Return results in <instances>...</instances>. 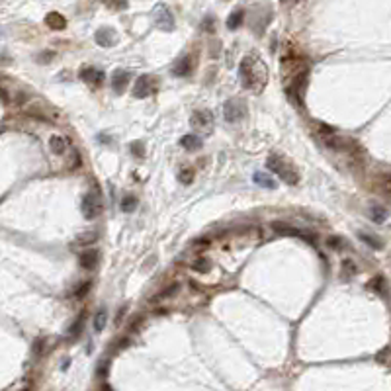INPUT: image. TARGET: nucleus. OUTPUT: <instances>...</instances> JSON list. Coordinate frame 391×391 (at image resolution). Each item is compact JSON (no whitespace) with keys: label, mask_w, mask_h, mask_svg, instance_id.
I'll use <instances>...</instances> for the list:
<instances>
[{"label":"nucleus","mask_w":391,"mask_h":391,"mask_svg":"<svg viewBox=\"0 0 391 391\" xmlns=\"http://www.w3.org/2000/svg\"><path fill=\"white\" fill-rule=\"evenodd\" d=\"M239 74H241V82L245 88L249 90H260L264 80H266V72L262 69L260 61H256L254 57H245L241 67H239Z\"/></svg>","instance_id":"obj_1"},{"label":"nucleus","mask_w":391,"mask_h":391,"mask_svg":"<svg viewBox=\"0 0 391 391\" xmlns=\"http://www.w3.org/2000/svg\"><path fill=\"white\" fill-rule=\"evenodd\" d=\"M266 166H268V170H272L274 174H278L286 184L290 186H296L298 184V170L294 168V164L292 162H288L284 157H280V155H270L268 159H266Z\"/></svg>","instance_id":"obj_2"},{"label":"nucleus","mask_w":391,"mask_h":391,"mask_svg":"<svg viewBox=\"0 0 391 391\" xmlns=\"http://www.w3.org/2000/svg\"><path fill=\"white\" fill-rule=\"evenodd\" d=\"M247 114V104L241 100V98H231L225 102L223 106V115L229 123H235V121H241Z\"/></svg>","instance_id":"obj_3"},{"label":"nucleus","mask_w":391,"mask_h":391,"mask_svg":"<svg viewBox=\"0 0 391 391\" xmlns=\"http://www.w3.org/2000/svg\"><path fill=\"white\" fill-rule=\"evenodd\" d=\"M192 127L202 133H211L213 129V115L209 110H196L192 114Z\"/></svg>","instance_id":"obj_4"},{"label":"nucleus","mask_w":391,"mask_h":391,"mask_svg":"<svg viewBox=\"0 0 391 391\" xmlns=\"http://www.w3.org/2000/svg\"><path fill=\"white\" fill-rule=\"evenodd\" d=\"M155 23H157V27L162 29V31H172V29H174L172 12H170L164 4H159V6L155 8Z\"/></svg>","instance_id":"obj_5"},{"label":"nucleus","mask_w":391,"mask_h":391,"mask_svg":"<svg viewBox=\"0 0 391 391\" xmlns=\"http://www.w3.org/2000/svg\"><path fill=\"white\" fill-rule=\"evenodd\" d=\"M82 213H84V217L86 219H94L98 213H100V204H98V200L94 198L92 194H86L84 198H82Z\"/></svg>","instance_id":"obj_6"},{"label":"nucleus","mask_w":391,"mask_h":391,"mask_svg":"<svg viewBox=\"0 0 391 391\" xmlns=\"http://www.w3.org/2000/svg\"><path fill=\"white\" fill-rule=\"evenodd\" d=\"M115 41H117V37H115L114 29L102 27V29H98V31H96V43H98V45L110 47V45H114Z\"/></svg>","instance_id":"obj_7"},{"label":"nucleus","mask_w":391,"mask_h":391,"mask_svg":"<svg viewBox=\"0 0 391 391\" xmlns=\"http://www.w3.org/2000/svg\"><path fill=\"white\" fill-rule=\"evenodd\" d=\"M153 92V82H151V76H141L137 82H135V88H133V94L135 98H145Z\"/></svg>","instance_id":"obj_8"},{"label":"nucleus","mask_w":391,"mask_h":391,"mask_svg":"<svg viewBox=\"0 0 391 391\" xmlns=\"http://www.w3.org/2000/svg\"><path fill=\"white\" fill-rule=\"evenodd\" d=\"M127 80H129V72H125V70H115L112 80H110V84H112V88H114L115 92H123Z\"/></svg>","instance_id":"obj_9"},{"label":"nucleus","mask_w":391,"mask_h":391,"mask_svg":"<svg viewBox=\"0 0 391 391\" xmlns=\"http://www.w3.org/2000/svg\"><path fill=\"white\" fill-rule=\"evenodd\" d=\"M78 260H80V266L82 268L92 270L94 266H96V262H98V251H84V253H80Z\"/></svg>","instance_id":"obj_10"},{"label":"nucleus","mask_w":391,"mask_h":391,"mask_svg":"<svg viewBox=\"0 0 391 391\" xmlns=\"http://www.w3.org/2000/svg\"><path fill=\"white\" fill-rule=\"evenodd\" d=\"M305 88H307V72H303V74L296 76V82H294V88H292V94H296V96H298L299 102H301V100H303V96H305Z\"/></svg>","instance_id":"obj_11"},{"label":"nucleus","mask_w":391,"mask_h":391,"mask_svg":"<svg viewBox=\"0 0 391 391\" xmlns=\"http://www.w3.org/2000/svg\"><path fill=\"white\" fill-rule=\"evenodd\" d=\"M180 145L184 149H188V151H198V149H202V139L198 135H184L182 141H180Z\"/></svg>","instance_id":"obj_12"},{"label":"nucleus","mask_w":391,"mask_h":391,"mask_svg":"<svg viewBox=\"0 0 391 391\" xmlns=\"http://www.w3.org/2000/svg\"><path fill=\"white\" fill-rule=\"evenodd\" d=\"M192 70V65H190V59L184 57V59H180L174 67H172V74H176V76H188V72Z\"/></svg>","instance_id":"obj_13"},{"label":"nucleus","mask_w":391,"mask_h":391,"mask_svg":"<svg viewBox=\"0 0 391 391\" xmlns=\"http://www.w3.org/2000/svg\"><path fill=\"white\" fill-rule=\"evenodd\" d=\"M45 23L49 27H53V29H63L65 27V18L61 14H57V12H51V14H47Z\"/></svg>","instance_id":"obj_14"},{"label":"nucleus","mask_w":391,"mask_h":391,"mask_svg":"<svg viewBox=\"0 0 391 391\" xmlns=\"http://www.w3.org/2000/svg\"><path fill=\"white\" fill-rule=\"evenodd\" d=\"M106 323H108V313H106V309H100L94 315V331L96 333H102L106 329Z\"/></svg>","instance_id":"obj_15"},{"label":"nucleus","mask_w":391,"mask_h":391,"mask_svg":"<svg viewBox=\"0 0 391 391\" xmlns=\"http://www.w3.org/2000/svg\"><path fill=\"white\" fill-rule=\"evenodd\" d=\"M254 182L258 186H264V188H270V190H274L276 188V182L266 174V172H254Z\"/></svg>","instance_id":"obj_16"},{"label":"nucleus","mask_w":391,"mask_h":391,"mask_svg":"<svg viewBox=\"0 0 391 391\" xmlns=\"http://www.w3.org/2000/svg\"><path fill=\"white\" fill-rule=\"evenodd\" d=\"M49 147H51V151H53L55 155H63L65 149H67V143H65V139L63 137L55 135V137H51V141H49Z\"/></svg>","instance_id":"obj_17"},{"label":"nucleus","mask_w":391,"mask_h":391,"mask_svg":"<svg viewBox=\"0 0 391 391\" xmlns=\"http://www.w3.org/2000/svg\"><path fill=\"white\" fill-rule=\"evenodd\" d=\"M370 215H372V219H374L376 223H384V221L388 219V211L380 206L372 207V209H370Z\"/></svg>","instance_id":"obj_18"},{"label":"nucleus","mask_w":391,"mask_h":391,"mask_svg":"<svg viewBox=\"0 0 391 391\" xmlns=\"http://www.w3.org/2000/svg\"><path fill=\"white\" fill-rule=\"evenodd\" d=\"M272 227H274V231H278V233H286V235H292V237H303L301 231L294 229V227H290V225H286V223H274Z\"/></svg>","instance_id":"obj_19"},{"label":"nucleus","mask_w":391,"mask_h":391,"mask_svg":"<svg viewBox=\"0 0 391 391\" xmlns=\"http://www.w3.org/2000/svg\"><path fill=\"white\" fill-rule=\"evenodd\" d=\"M102 76H104V74H102L100 70H96L94 67H88V69L82 70V78H84V80H88V82H94V80H96V82H100V80H102Z\"/></svg>","instance_id":"obj_20"},{"label":"nucleus","mask_w":391,"mask_h":391,"mask_svg":"<svg viewBox=\"0 0 391 391\" xmlns=\"http://www.w3.org/2000/svg\"><path fill=\"white\" fill-rule=\"evenodd\" d=\"M121 209H123L125 213L135 211V209H137V198H135V196H125V198L121 200Z\"/></svg>","instance_id":"obj_21"},{"label":"nucleus","mask_w":391,"mask_h":391,"mask_svg":"<svg viewBox=\"0 0 391 391\" xmlns=\"http://www.w3.org/2000/svg\"><path fill=\"white\" fill-rule=\"evenodd\" d=\"M243 10H237V12H231V16H229V20H227V27L229 29H235V27H239L241 25V22H243Z\"/></svg>","instance_id":"obj_22"},{"label":"nucleus","mask_w":391,"mask_h":391,"mask_svg":"<svg viewBox=\"0 0 391 391\" xmlns=\"http://www.w3.org/2000/svg\"><path fill=\"white\" fill-rule=\"evenodd\" d=\"M358 237H360V239H362L364 243H368L372 249H382V247H384V243H382V241H378V239L370 237V235H366V233H360Z\"/></svg>","instance_id":"obj_23"},{"label":"nucleus","mask_w":391,"mask_h":391,"mask_svg":"<svg viewBox=\"0 0 391 391\" xmlns=\"http://www.w3.org/2000/svg\"><path fill=\"white\" fill-rule=\"evenodd\" d=\"M98 239V233H84V237L76 239V245H90Z\"/></svg>","instance_id":"obj_24"},{"label":"nucleus","mask_w":391,"mask_h":391,"mask_svg":"<svg viewBox=\"0 0 391 391\" xmlns=\"http://www.w3.org/2000/svg\"><path fill=\"white\" fill-rule=\"evenodd\" d=\"M178 178H180V182H182V184H190V182L194 180V174H192V170H190V168H182V170H180V174H178Z\"/></svg>","instance_id":"obj_25"},{"label":"nucleus","mask_w":391,"mask_h":391,"mask_svg":"<svg viewBox=\"0 0 391 391\" xmlns=\"http://www.w3.org/2000/svg\"><path fill=\"white\" fill-rule=\"evenodd\" d=\"M88 290H90V282H84V284H82L80 288H76V292H74V296H76V298H78V299H82V298H84V296H86V294H88Z\"/></svg>","instance_id":"obj_26"},{"label":"nucleus","mask_w":391,"mask_h":391,"mask_svg":"<svg viewBox=\"0 0 391 391\" xmlns=\"http://www.w3.org/2000/svg\"><path fill=\"white\" fill-rule=\"evenodd\" d=\"M194 270H196V272H207V270H209V262H207V260H202V258L196 260V262H194Z\"/></svg>","instance_id":"obj_27"},{"label":"nucleus","mask_w":391,"mask_h":391,"mask_svg":"<svg viewBox=\"0 0 391 391\" xmlns=\"http://www.w3.org/2000/svg\"><path fill=\"white\" fill-rule=\"evenodd\" d=\"M176 290H178V284H174V286H168V288H166V290H164V292H161V294H159V296H157V298H155V299H157V301H159V299L168 298V296H172V294H174V292H176Z\"/></svg>","instance_id":"obj_28"},{"label":"nucleus","mask_w":391,"mask_h":391,"mask_svg":"<svg viewBox=\"0 0 391 391\" xmlns=\"http://www.w3.org/2000/svg\"><path fill=\"white\" fill-rule=\"evenodd\" d=\"M82 319H84V317H80L78 321H74V325L70 327V337H74V335H80V331H82Z\"/></svg>","instance_id":"obj_29"},{"label":"nucleus","mask_w":391,"mask_h":391,"mask_svg":"<svg viewBox=\"0 0 391 391\" xmlns=\"http://www.w3.org/2000/svg\"><path fill=\"white\" fill-rule=\"evenodd\" d=\"M343 266H345V268H343V272L346 270L350 276H352V274H356V266H354V262H350V260H348V262H345Z\"/></svg>","instance_id":"obj_30"},{"label":"nucleus","mask_w":391,"mask_h":391,"mask_svg":"<svg viewBox=\"0 0 391 391\" xmlns=\"http://www.w3.org/2000/svg\"><path fill=\"white\" fill-rule=\"evenodd\" d=\"M131 149H133V153H135L137 157H141V155H143V147H141L139 143H133V145H131Z\"/></svg>","instance_id":"obj_31"},{"label":"nucleus","mask_w":391,"mask_h":391,"mask_svg":"<svg viewBox=\"0 0 391 391\" xmlns=\"http://www.w3.org/2000/svg\"><path fill=\"white\" fill-rule=\"evenodd\" d=\"M23 391H29V390H23Z\"/></svg>","instance_id":"obj_32"}]
</instances>
